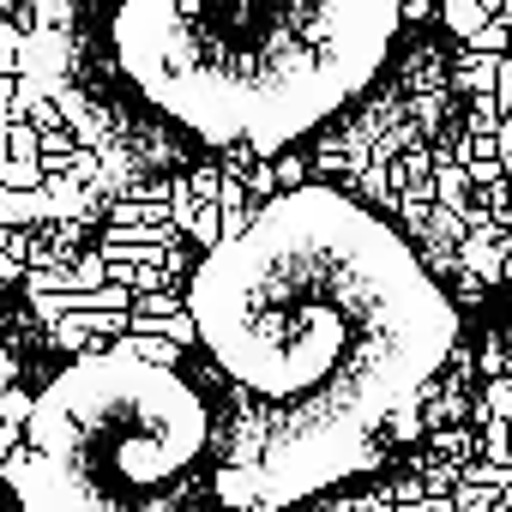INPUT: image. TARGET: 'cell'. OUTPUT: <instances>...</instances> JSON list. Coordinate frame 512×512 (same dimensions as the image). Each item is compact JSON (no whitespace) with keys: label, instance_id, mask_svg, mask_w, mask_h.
Returning a JSON list of instances; mask_svg holds the SVG:
<instances>
[{"label":"cell","instance_id":"obj_1","mask_svg":"<svg viewBox=\"0 0 512 512\" xmlns=\"http://www.w3.org/2000/svg\"><path fill=\"white\" fill-rule=\"evenodd\" d=\"M187 308L223 392L229 512H284L350 476L458 338L398 229L326 187L284 193L217 241Z\"/></svg>","mask_w":512,"mask_h":512},{"label":"cell","instance_id":"obj_2","mask_svg":"<svg viewBox=\"0 0 512 512\" xmlns=\"http://www.w3.org/2000/svg\"><path fill=\"white\" fill-rule=\"evenodd\" d=\"M398 0H121L133 91L205 145H290L386 61Z\"/></svg>","mask_w":512,"mask_h":512},{"label":"cell","instance_id":"obj_3","mask_svg":"<svg viewBox=\"0 0 512 512\" xmlns=\"http://www.w3.org/2000/svg\"><path fill=\"white\" fill-rule=\"evenodd\" d=\"M31 512H229L217 410L163 362L85 356L31 410Z\"/></svg>","mask_w":512,"mask_h":512}]
</instances>
